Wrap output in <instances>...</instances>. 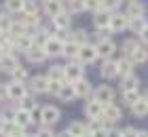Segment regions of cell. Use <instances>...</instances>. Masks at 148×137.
I'll use <instances>...</instances> for the list:
<instances>
[{
    "mask_svg": "<svg viewBox=\"0 0 148 137\" xmlns=\"http://www.w3.org/2000/svg\"><path fill=\"white\" fill-rule=\"evenodd\" d=\"M83 65H85V63H83V61H78V59L70 61V63L66 65V80H68V82L80 80V78H83V72H85Z\"/></svg>",
    "mask_w": 148,
    "mask_h": 137,
    "instance_id": "6da1fadb",
    "label": "cell"
},
{
    "mask_svg": "<svg viewBox=\"0 0 148 137\" xmlns=\"http://www.w3.org/2000/svg\"><path fill=\"white\" fill-rule=\"evenodd\" d=\"M110 17L112 13L106 11V9H99L93 13V25H95V30H110Z\"/></svg>",
    "mask_w": 148,
    "mask_h": 137,
    "instance_id": "7a4b0ae2",
    "label": "cell"
},
{
    "mask_svg": "<svg viewBox=\"0 0 148 137\" xmlns=\"http://www.w3.org/2000/svg\"><path fill=\"white\" fill-rule=\"evenodd\" d=\"M99 57L97 55V49L95 44H80V51H78V61H83V63H93Z\"/></svg>",
    "mask_w": 148,
    "mask_h": 137,
    "instance_id": "3957f363",
    "label": "cell"
},
{
    "mask_svg": "<svg viewBox=\"0 0 148 137\" xmlns=\"http://www.w3.org/2000/svg\"><path fill=\"white\" fill-rule=\"evenodd\" d=\"M28 97V91H25V85L23 82H9V99L11 101H23Z\"/></svg>",
    "mask_w": 148,
    "mask_h": 137,
    "instance_id": "277c9868",
    "label": "cell"
},
{
    "mask_svg": "<svg viewBox=\"0 0 148 137\" xmlns=\"http://www.w3.org/2000/svg\"><path fill=\"white\" fill-rule=\"evenodd\" d=\"M93 99L99 101L102 106H108L114 101V91L108 87V85H102V87H97V91L93 93Z\"/></svg>",
    "mask_w": 148,
    "mask_h": 137,
    "instance_id": "5b68a950",
    "label": "cell"
},
{
    "mask_svg": "<svg viewBox=\"0 0 148 137\" xmlns=\"http://www.w3.org/2000/svg\"><path fill=\"white\" fill-rule=\"evenodd\" d=\"M95 49H97V55L102 59H112L114 51H116V44H114L110 38H104V40H99V42L95 44Z\"/></svg>",
    "mask_w": 148,
    "mask_h": 137,
    "instance_id": "8992f818",
    "label": "cell"
},
{
    "mask_svg": "<svg viewBox=\"0 0 148 137\" xmlns=\"http://www.w3.org/2000/svg\"><path fill=\"white\" fill-rule=\"evenodd\" d=\"M129 27V17L125 13H112L110 17V30L112 32H125Z\"/></svg>",
    "mask_w": 148,
    "mask_h": 137,
    "instance_id": "52a82bcc",
    "label": "cell"
},
{
    "mask_svg": "<svg viewBox=\"0 0 148 137\" xmlns=\"http://www.w3.org/2000/svg\"><path fill=\"white\" fill-rule=\"evenodd\" d=\"M45 51L49 57H59V55H64V40H59L57 36H51L47 40L45 44Z\"/></svg>",
    "mask_w": 148,
    "mask_h": 137,
    "instance_id": "ba28073f",
    "label": "cell"
},
{
    "mask_svg": "<svg viewBox=\"0 0 148 137\" xmlns=\"http://www.w3.org/2000/svg\"><path fill=\"white\" fill-rule=\"evenodd\" d=\"M25 57H28L32 63H42V61L49 57L47 55V51H45V46H38V44H32L28 51H25Z\"/></svg>",
    "mask_w": 148,
    "mask_h": 137,
    "instance_id": "9c48e42d",
    "label": "cell"
},
{
    "mask_svg": "<svg viewBox=\"0 0 148 137\" xmlns=\"http://www.w3.org/2000/svg\"><path fill=\"white\" fill-rule=\"evenodd\" d=\"M102 114H104V106L99 104V101H95V99L87 101V106H85V116L87 118L97 120V118H102Z\"/></svg>",
    "mask_w": 148,
    "mask_h": 137,
    "instance_id": "30bf717a",
    "label": "cell"
},
{
    "mask_svg": "<svg viewBox=\"0 0 148 137\" xmlns=\"http://www.w3.org/2000/svg\"><path fill=\"white\" fill-rule=\"evenodd\" d=\"M99 76L104 80H110L114 76H119V70H116V61L114 59H104L102 67H99Z\"/></svg>",
    "mask_w": 148,
    "mask_h": 137,
    "instance_id": "8fae6325",
    "label": "cell"
},
{
    "mask_svg": "<svg viewBox=\"0 0 148 137\" xmlns=\"http://www.w3.org/2000/svg\"><path fill=\"white\" fill-rule=\"evenodd\" d=\"M102 120H106L108 125H114V122H119V120H121V108H119V106H114V104L104 106Z\"/></svg>",
    "mask_w": 148,
    "mask_h": 137,
    "instance_id": "7c38bea8",
    "label": "cell"
},
{
    "mask_svg": "<svg viewBox=\"0 0 148 137\" xmlns=\"http://www.w3.org/2000/svg\"><path fill=\"white\" fill-rule=\"evenodd\" d=\"M59 108L55 106H45L42 108V122H45V127H51V125H55V122L59 120Z\"/></svg>",
    "mask_w": 148,
    "mask_h": 137,
    "instance_id": "4fadbf2b",
    "label": "cell"
},
{
    "mask_svg": "<svg viewBox=\"0 0 148 137\" xmlns=\"http://www.w3.org/2000/svg\"><path fill=\"white\" fill-rule=\"evenodd\" d=\"M57 97L62 99V101H66V104H70V101L76 99V91H74V85H72V82H68V80L64 82L62 89H59V93H57Z\"/></svg>",
    "mask_w": 148,
    "mask_h": 137,
    "instance_id": "5bb4252c",
    "label": "cell"
},
{
    "mask_svg": "<svg viewBox=\"0 0 148 137\" xmlns=\"http://www.w3.org/2000/svg\"><path fill=\"white\" fill-rule=\"evenodd\" d=\"M45 13L47 17H57L59 13H64V2L62 0H45Z\"/></svg>",
    "mask_w": 148,
    "mask_h": 137,
    "instance_id": "9a60e30c",
    "label": "cell"
},
{
    "mask_svg": "<svg viewBox=\"0 0 148 137\" xmlns=\"http://www.w3.org/2000/svg\"><path fill=\"white\" fill-rule=\"evenodd\" d=\"M13 120H15L19 127H28V125H32L30 110H28V108H17L15 114H13Z\"/></svg>",
    "mask_w": 148,
    "mask_h": 137,
    "instance_id": "2e32d148",
    "label": "cell"
},
{
    "mask_svg": "<svg viewBox=\"0 0 148 137\" xmlns=\"http://www.w3.org/2000/svg\"><path fill=\"white\" fill-rule=\"evenodd\" d=\"M49 89V78L47 76H34L30 80V91L32 93H47Z\"/></svg>",
    "mask_w": 148,
    "mask_h": 137,
    "instance_id": "e0dca14e",
    "label": "cell"
},
{
    "mask_svg": "<svg viewBox=\"0 0 148 137\" xmlns=\"http://www.w3.org/2000/svg\"><path fill=\"white\" fill-rule=\"evenodd\" d=\"M32 44H34V42H32V36H30L28 32L21 34V36H15V38H13V46H15V51H23V53H25Z\"/></svg>",
    "mask_w": 148,
    "mask_h": 137,
    "instance_id": "ac0fdd59",
    "label": "cell"
},
{
    "mask_svg": "<svg viewBox=\"0 0 148 137\" xmlns=\"http://www.w3.org/2000/svg\"><path fill=\"white\" fill-rule=\"evenodd\" d=\"M127 17H144V4L138 0H127V9H125Z\"/></svg>",
    "mask_w": 148,
    "mask_h": 137,
    "instance_id": "d6986e66",
    "label": "cell"
},
{
    "mask_svg": "<svg viewBox=\"0 0 148 137\" xmlns=\"http://www.w3.org/2000/svg\"><path fill=\"white\" fill-rule=\"evenodd\" d=\"M133 61H131V57H121L119 61H116V70H119V76H127V74H133Z\"/></svg>",
    "mask_w": 148,
    "mask_h": 137,
    "instance_id": "ffe728a7",
    "label": "cell"
},
{
    "mask_svg": "<svg viewBox=\"0 0 148 137\" xmlns=\"http://www.w3.org/2000/svg\"><path fill=\"white\" fill-rule=\"evenodd\" d=\"M78 51H80V44L72 42V40H66L64 42V57L66 59H70V61L78 59Z\"/></svg>",
    "mask_w": 148,
    "mask_h": 137,
    "instance_id": "44dd1931",
    "label": "cell"
},
{
    "mask_svg": "<svg viewBox=\"0 0 148 137\" xmlns=\"http://www.w3.org/2000/svg\"><path fill=\"white\" fill-rule=\"evenodd\" d=\"M129 108H131L133 116L142 118V116H146V114H148V99H146V97H140V99L136 101V104H131Z\"/></svg>",
    "mask_w": 148,
    "mask_h": 137,
    "instance_id": "7402d4cb",
    "label": "cell"
},
{
    "mask_svg": "<svg viewBox=\"0 0 148 137\" xmlns=\"http://www.w3.org/2000/svg\"><path fill=\"white\" fill-rule=\"evenodd\" d=\"M74 85V91H76V97H89L91 95V85L87 82L85 78H80V80H76V82H72Z\"/></svg>",
    "mask_w": 148,
    "mask_h": 137,
    "instance_id": "603a6c76",
    "label": "cell"
},
{
    "mask_svg": "<svg viewBox=\"0 0 148 137\" xmlns=\"http://www.w3.org/2000/svg\"><path fill=\"white\" fill-rule=\"evenodd\" d=\"M70 21H72V17H70V13H59L57 17H53V25H55V30H68L70 27Z\"/></svg>",
    "mask_w": 148,
    "mask_h": 137,
    "instance_id": "cb8c5ba5",
    "label": "cell"
},
{
    "mask_svg": "<svg viewBox=\"0 0 148 137\" xmlns=\"http://www.w3.org/2000/svg\"><path fill=\"white\" fill-rule=\"evenodd\" d=\"M49 80H59V82H66V67L64 65H51L49 67V74H47Z\"/></svg>",
    "mask_w": 148,
    "mask_h": 137,
    "instance_id": "d4e9b609",
    "label": "cell"
},
{
    "mask_svg": "<svg viewBox=\"0 0 148 137\" xmlns=\"http://www.w3.org/2000/svg\"><path fill=\"white\" fill-rule=\"evenodd\" d=\"M64 11L74 15V13H80L85 11V2L83 0H64Z\"/></svg>",
    "mask_w": 148,
    "mask_h": 137,
    "instance_id": "484cf974",
    "label": "cell"
},
{
    "mask_svg": "<svg viewBox=\"0 0 148 137\" xmlns=\"http://www.w3.org/2000/svg\"><path fill=\"white\" fill-rule=\"evenodd\" d=\"M11 78L15 80V82H25V80H28V70H25L21 63H17L11 70Z\"/></svg>",
    "mask_w": 148,
    "mask_h": 137,
    "instance_id": "4316f807",
    "label": "cell"
},
{
    "mask_svg": "<svg viewBox=\"0 0 148 137\" xmlns=\"http://www.w3.org/2000/svg\"><path fill=\"white\" fill-rule=\"evenodd\" d=\"M140 80L138 76H133V74H127V76H123V80H121V89L123 91H131V89H138Z\"/></svg>",
    "mask_w": 148,
    "mask_h": 137,
    "instance_id": "83f0119b",
    "label": "cell"
},
{
    "mask_svg": "<svg viewBox=\"0 0 148 137\" xmlns=\"http://www.w3.org/2000/svg\"><path fill=\"white\" fill-rule=\"evenodd\" d=\"M25 0H4V9L9 13H23Z\"/></svg>",
    "mask_w": 148,
    "mask_h": 137,
    "instance_id": "f1b7e54d",
    "label": "cell"
},
{
    "mask_svg": "<svg viewBox=\"0 0 148 137\" xmlns=\"http://www.w3.org/2000/svg\"><path fill=\"white\" fill-rule=\"evenodd\" d=\"M146 27V19L144 17H129V30L133 34H140Z\"/></svg>",
    "mask_w": 148,
    "mask_h": 137,
    "instance_id": "f546056e",
    "label": "cell"
},
{
    "mask_svg": "<svg viewBox=\"0 0 148 137\" xmlns=\"http://www.w3.org/2000/svg\"><path fill=\"white\" fill-rule=\"evenodd\" d=\"M131 61L133 63H144V61H148V49L146 46H138L131 55Z\"/></svg>",
    "mask_w": 148,
    "mask_h": 137,
    "instance_id": "4dcf8cb0",
    "label": "cell"
},
{
    "mask_svg": "<svg viewBox=\"0 0 148 137\" xmlns=\"http://www.w3.org/2000/svg\"><path fill=\"white\" fill-rule=\"evenodd\" d=\"M140 97H142L140 89H131V91H123V99H125V104H127V106L136 104V101H138Z\"/></svg>",
    "mask_w": 148,
    "mask_h": 137,
    "instance_id": "1f68e13d",
    "label": "cell"
},
{
    "mask_svg": "<svg viewBox=\"0 0 148 137\" xmlns=\"http://www.w3.org/2000/svg\"><path fill=\"white\" fill-rule=\"evenodd\" d=\"M68 131H70L74 137H80V135H85L87 131H89V127H87L85 122H72V125L68 127Z\"/></svg>",
    "mask_w": 148,
    "mask_h": 137,
    "instance_id": "d6a6232c",
    "label": "cell"
},
{
    "mask_svg": "<svg viewBox=\"0 0 148 137\" xmlns=\"http://www.w3.org/2000/svg\"><path fill=\"white\" fill-rule=\"evenodd\" d=\"M68 40H72L76 44H85L87 42V32L85 30H74V32L68 34Z\"/></svg>",
    "mask_w": 148,
    "mask_h": 137,
    "instance_id": "836d02e7",
    "label": "cell"
},
{
    "mask_svg": "<svg viewBox=\"0 0 148 137\" xmlns=\"http://www.w3.org/2000/svg\"><path fill=\"white\" fill-rule=\"evenodd\" d=\"M138 40H133V38H127L125 40V42H123V53L127 55V57H131V55H133V51H136L138 49Z\"/></svg>",
    "mask_w": 148,
    "mask_h": 137,
    "instance_id": "e575fe53",
    "label": "cell"
},
{
    "mask_svg": "<svg viewBox=\"0 0 148 137\" xmlns=\"http://www.w3.org/2000/svg\"><path fill=\"white\" fill-rule=\"evenodd\" d=\"M85 2V11H91V13H95L102 9V0H83Z\"/></svg>",
    "mask_w": 148,
    "mask_h": 137,
    "instance_id": "d590c367",
    "label": "cell"
},
{
    "mask_svg": "<svg viewBox=\"0 0 148 137\" xmlns=\"http://www.w3.org/2000/svg\"><path fill=\"white\" fill-rule=\"evenodd\" d=\"M30 116H32V122H38V120H42V108H38L36 104L30 108Z\"/></svg>",
    "mask_w": 148,
    "mask_h": 137,
    "instance_id": "8d00e7d4",
    "label": "cell"
},
{
    "mask_svg": "<svg viewBox=\"0 0 148 137\" xmlns=\"http://www.w3.org/2000/svg\"><path fill=\"white\" fill-rule=\"evenodd\" d=\"M23 13H25V15H38V6H36V2H32V0H25Z\"/></svg>",
    "mask_w": 148,
    "mask_h": 137,
    "instance_id": "74e56055",
    "label": "cell"
},
{
    "mask_svg": "<svg viewBox=\"0 0 148 137\" xmlns=\"http://www.w3.org/2000/svg\"><path fill=\"white\" fill-rule=\"evenodd\" d=\"M121 2H123V0H102V9L114 11V9H119V6H121Z\"/></svg>",
    "mask_w": 148,
    "mask_h": 137,
    "instance_id": "f35d334b",
    "label": "cell"
},
{
    "mask_svg": "<svg viewBox=\"0 0 148 137\" xmlns=\"http://www.w3.org/2000/svg\"><path fill=\"white\" fill-rule=\"evenodd\" d=\"M64 82H59V80H49V89H47V93H51V95H57L59 93V89H62Z\"/></svg>",
    "mask_w": 148,
    "mask_h": 137,
    "instance_id": "ab89813d",
    "label": "cell"
},
{
    "mask_svg": "<svg viewBox=\"0 0 148 137\" xmlns=\"http://www.w3.org/2000/svg\"><path fill=\"white\" fill-rule=\"evenodd\" d=\"M11 25H13V19H9V17H0V32H9Z\"/></svg>",
    "mask_w": 148,
    "mask_h": 137,
    "instance_id": "60d3db41",
    "label": "cell"
},
{
    "mask_svg": "<svg viewBox=\"0 0 148 137\" xmlns=\"http://www.w3.org/2000/svg\"><path fill=\"white\" fill-rule=\"evenodd\" d=\"M91 133L95 135V137H108V133H110V131H108L106 127H97L95 131H91Z\"/></svg>",
    "mask_w": 148,
    "mask_h": 137,
    "instance_id": "b9f144b4",
    "label": "cell"
},
{
    "mask_svg": "<svg viewBox=\"0 0 148 137\" xmlns=\"http://www.w3.org/2000/svg\"><path fill=\"white\" fill-rule=\"evenodd\" d=\"M36 137H55V135L51 133V129H49V127H45V129H40V131L36 133Z\"/></svg>",
    "mask_w": 148,
    "mask_h": 137,
    "instance_id": "7bdbcfd3",
    "label": "cell"
},
{
    "mask_svg": "<svg viewBox=\"0 0 148 137\" xmlns=\"http://www.w3.org/2000/svg\"><path fill=\"white\" fill-rule=\"evenodd\" d=\"M123 137H138V131H136V129H125V131H123Z\"/></svg>",
    "mask_w": 148,
    "mask_h": 137,
    "instance_id": "ee69618b",
    "label": "cell"
},
{
    "mask_svg": "<svg viewBox=\"0 0 148 137\" xmlns=\"http://www.w3.org/2000/svg\"><path fill=\"white\" fill-rule=\"evenodd\" d=\"M140 38H142V42H146V44H148V23H146L144 30L140 32Z\"/></svg>",
    "mask_w": 148,
    "mask_h": 137,
    "instance_id": "f6af8a7d",
    "label": "cell"
},
{
    "mask_svg": "<svg viewBox=\"0 0 148 137\" xmlns=\"http://www.w3.org/2000/svg\"><path fill=\"white\" fill-rule=\"evenodd\" d=\"M57 137H74V135H72V133H70V131H66V133H59V135H57Z\"/></svg>",
    "mask_w": 148,
    "mask_h": 137,
    "instance_id": "bcb514c9",
    "label": "cell"
},
{
    "mask_svg": "<svg viewBox=\"0 0 148 137\" xmlns=\"http://www.w3.org/2000/svg\"><path fill=\"white\" fill-rule=\"evenodd\" d=\"M138 137H148V131H138Z\"/></svg>",
    "mask_w": 148,
    "mask_h": 137,
    "instance_id": "7dc6e473",
    "label": "cell"
},
{
    "mask_svg": "<svg viewBox=\"0 0 148 137\" xmlns=\"http://www.w3.org/2000/svg\"><path fill=\"white\" fill-rule=\"evenodd\" d=\"M80 137H95V135H93V133H91V131H87V133H85V135H80Z\"/></svg>",
    "mask_w": 148,
    "mask_h": 137,
    "instance_id": "c3c4849f",
    "label": "cell"
},
{
    "mask_svg": "<svg viewBox=\"0 0 148 137\" xmlns=\"http://www.w3.org/2000/svg\"><path fill=\"white\" fill-rule=\"evenodd\" d=\"M144 97H146V99H148V93H146V95H144Z\"/></svg>",
    "mask_w": 148,
    "mask_h": 137,
    "instance_id": "681fc988",
    "label": "cell"
}]
</instances>
